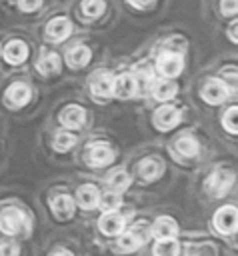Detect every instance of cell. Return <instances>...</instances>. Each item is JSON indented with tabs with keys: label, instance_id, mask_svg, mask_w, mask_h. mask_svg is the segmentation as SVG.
Wrapping results in <instances>:
<instances>
[{
	"label": "cell",
	"instance_id": "cb8c5ba5",
	"mask_svg": "<svg viewBox=\"0 0 238 256\" xmlns=\"http://www.w3.org/2000/svg\"><path fill=\"white\" fill-rule=\"evenodd\" d=\"M176 92H178V88L172 82H158L154 86V98L156 100H170L176 96Z\"/></svg>",
	"mask_w": 238,
	"mask_h": 256
},
{
	"label": "cell",
	"instance_id": "9c48e42d",
	"mask_svg": "<svg viewBox=\"0 0 238 256\" xmlns=\"http://www.w3.org/2000/svg\"><path fill=\"white\" fill-rule=\"evenodd\" d=\"M98 226H100V230H102L104 234H108V236H116V234H120L122 228H124V218H122L116 210H108V212L102 214Z\"/></svg>",
	"mask_w": 238,
	"mask_h": 256
},
{
	"label": "cell",
	"instance_id": "7402d4cb",
	"mask_svg": "<svg viewBox=\"0 0 238 256\" xmlns=\"http://www.w3.org/2000/svg\"><path fill=\"white\" fill-rule=\"evenodd\" d=\"M36 68H38L42 74H54V72H58V68H60V58H58V54H54V52L44 54V56L36 62Z\"/></svg>",
	"mask_w": 238,
	"mask_h": 256
},
{
	"label": "cell",
	"instance_id": "d4e9b609",
	"mask_svg": "<svg viewBox=\"0 0 238 256\" xmlns=\"http://www.w3.org/2000/svg\"><path fill=\"white\" fill-rule=\"evenodd\" d=\"M108 182H110V188L114 192H122V190H126L130 186V176L124 170H116V172H112V176L108 178Z\"/></svg>",
	"mask_w": 238,
	"mask_h": 256
},
{
	"label": "cell",
	"instance_id": "4316f807",
	"mask_svg": "<svg viewBox=\"0 0 238 256\" xmlns=\"http://www.w3.org/2000/svg\"><path fill=\"white\" fill-rule=\"evenodd\" d=\"M222 126H224L230 134H236V132H238V110H236V106L228 108V112H226V116H224V120H222Z\"/></svg>",
	"mask_w": 238,
	"mask_h": 256
},
{
	"label": "cell",
	"instance_id": "d6986e66",
	"mask_svg": "<svg viewBox=\"0 0 238 256\" xmlns=\"http://www.w3.org/2000/svg\"><path fill=\"white\" fill-rule=\"evenodd\" d=\"M52 212L56 214V218L60 220H66L72 216L74 212V200L68 196V194H60L52 200Z\"/></svg>",
	"mask_w": 238,
	"mask_h": 256
},
{
	"label": "cell",
	"instance_id": "836d02e7",
	"mask_svg": "<svg viewBox=\"0 0 238 256\" xmlns=\"http://www.w3.org/2000/svg\"><path fill=\"white\" fill-rule=\"evenodd\" d=\"M230 38H232V42L238 40V22H232V26H230Z\"/></svg>",
	"mask_w": 238,
	"mask_h": 256
},
{
	"label": "cell",
	"instance_id": "30bf717a",
	"mask_svg": "<svg viewBox=\"0 0 238 256\" xmlns=\"http://www.w3.org/2000/svg\"><path fill=\"white\" fill-rule=\"evenodd\" d=\"M4 98H6V102H8L10 106L20 108V106H24V104L30 100V88H28L26 84H22V82H16V84L8 86Z\"/></svg>",
	"mask_w": 238,
	"mask_h": 256
},
{
	"label": "cell",
	"instance_id": "603a6c76",
	"mask_svg": "<svg viewBox=\"0 0 238 256\" xmlns=\"http://www.w3.org/2000/svg\"><path fill=\"white\" fill-rule=\"evenodd\" d=\"M154 256H178V242L174 238H162L154 246Z\"/></svg>",
	"mask_w": 238,
	"mask_h": 256
},
{
	"label": "cell",
	"instance_id": "277c9868",
	"mask_svg": "<svg viewBox=\"0 0 238 256\" xmlns=\"http://www.w3.org/2000/svg\"><path fill=\"white\" fill-rule=\"evenodd\" d=\"M232 182H234V174H232L230 170H216V172L208 178L206 188H208V192L214 194V196H224V194L230 190Z\"/></svg>",
	"mask_w": 238,
	"mask_h": 256
},
{
	"label": "cell",
	"instance_id": "484cf974",
	"mask_svg": "<svg viewBox=\"0 0 238 256\" xmlns=\"http://www.w3.org/2000/svg\"><path fill=\"white\" fill-rule=\"evenodd\" d=\"M104 8H106V4L102 0H84V4H82L84 14L90 18H98L104 12Z\"/></svg>",
	"mask_w": 238,
	"mask_h": 256
},
{
	"label": "cell",
	"instance_id": "f1b7e54d",
	"mask_svg": "<svg viewBox=\"0 0 238 256\" xmlns=\"http://www.w3.org/2000/svg\"><path fill=\"white\" fill-rule=\"evenodd\" d=\"M98 204H102V208L108 212V210H116L118 206H120V196L118 194H106L104 198H102V202H98Z\"/></svg>",
	"mask_w": 238,
	"mask_h": 256
},
{
	"label": "cell",
	"instance_id": "ffe728a7",
	"mask_svg": "<svg viewBox=\"0 0 238 256\" xmlns=\"http://www.w3.org/2000/svg\"><path fill=\"white\" fill-rule=\"evenodd\" d=\"M90 56H92L90 48H86V46H74L72 50H68L66 62H68L72 68H82V66H86V64L90 62Z\"/></svg>",
	"mask_w": 238,
	"mask_h": 256
},
{
	"label": "cell",
	"instance_id": "2e32d148",
	"mask_svg": "<svg viewBox=\"0 0 238 256\" xmlns=\"http://www.w3.org/2000/svg\"><path fill=\"white\" fill-rule=\"evenodd\" d=\"M28 56V46L20 40H14V42H8L6 48H4V58L8 64H22Z\"/></svg>",
	"mask_w": 238,
	"mask_h": 256
},
{
	"label": "cell",
	"instance_id": "6da1fadb",
	"mask_svg": "<svg viewBox=\"0 0 238 256\" xmlns=\"http://www.w3.org/2000/svg\"><path fill=\"white\" fill-rule=\"evenodd\" d=\"M28 228H30V222H28V218H26V214L22 210H18V208H4L0 212V230L4 234L14 236V234H20V232H24Z\"/></svg>",
	"mask_w": 238,
	"mask_h": 256
},
{
	"label": "cell",
	"instance_id": "1f68e13d",
	"mask_svg": "<svg viewBox=\"0 0 238 256\" xmlns=\"http://www.w3.org/2000/svg\"><path fill=\"white\" fill-rule=\"evenodd\" d=\"M40 4H42V0H20V8L24 12H34L40 8Z\"/></svg>",
	"mask_w": 238,
	"mask_h": 256
},
{
	"label": "cell",
	"instance_id": "83f0119b",
	"mask_svg": "<svg viewBox=\"0 0 238 256\" xmlns=\"http://www.w3.org/2000/svg\"><path fill=\"white\" fill-rule=\"evenodd\" d=\"M74 142H76L74 134H70V132H58V134H56V138H54V148L64 152V150L72 148V146H74Z\"/></svg>",
	"mask_w": 238,
	"mask_h": 256
},
{
	"label": "cell",
	"instance_id": "e0dca14e",
	"mask_svg": "<svg viewBox=\"0 0 238 256\" xmlns=\"http://www.w3.org/2000/svg\"><path fill=\"white\" fill-rule=\"evenodd\" d=\"M134 88H136V80L130 74H122L116 80H112V92L118 98H130L134 94Z\"/></svg>",
	"mask_w": 238,
	"mask_h": 256
},
{
	"label": "cell",
	"instance_id": "f546056e",
	"mask_svg": "<svg viewBox=\"0 0 238 256\" xmlns=\"http://www.w3.org/2000/svg\"><path fill=\"white\" fill-rule=\"evenodd\" d=\"M0 256H18V246L12 242H2L0 244Z\"/></svg>",
	"mask_w": 238,
	"mask_h": 256
},
{
	"label": "cell",
	"instance_id": "ba28073f",
	"mask_svg": "<svg viewBox=\"0 0 238 256\" xmlns=\"http://www.w3.org/2000/svg\"><path fill=\"white\" fill-rule=\"evenodd\" d=\"M114 160V152L106 146V144H96V146H90L88 152H86V162L90 166H106Z\"/></svg>",
	"mask_w": 238,
	"mask_h": 256
},
{
	"label": "cell",
	"instance_id": "8fae6325",
	"mask_svg": "<svg viewBox=\"0 0 238 256\" xmlns=\"http://www.w3.org/2000/svg\"><path fill=\"white\" fill-rule=\"evenodd\" d=\"M162 172H164V162L158 160V158H146V160H142L140 166H138V174H140V178L146 180V182L156 180L158 176H162Z\"/></svg>",
	"mask_w": 238,
	"mask_h": 256
},
{
	"label": "cell",
	"instance_id": "3957f363",
	"mask_svg": "<svg viewBox=\"0 0 238 256\" xmlns=\"http://www.w3.org/2000/svg\"><path fill=\"white\" fill-rule=\"evenodd\" d=\"M238 224V210L234 206H222L214 214V228L222 234H232Z\"/></svg>",
	"mask_w": 238,
	"mask_h": 256
},
{
	"label": "cell",
	"instance_id": "4fadbf2b",
	"mask_svg": "<svg viewBox=\"0 0 238 256\" xmlns=\"http://www.w3.org/2000/svg\"><path fill=\"white\" fill-rule=\"evenodd\" d=\"M70 32H72V24H70V20H68V18H62V16H58V18L50 20V24H48V28H46V36H48V38H52L54 42L64 40Z\"/></svg>",
	"mask_w": 238,
	"mask_h": 256
},
{
	"label": "cell",
	"instance_id": "7a4b0ae2",
	"mask_svg": "<svg viewBox=\"0 0 238 256\" xmlns=\"http://www.w3.org/2000/svg\"><path fill=\"white\" fill-rule=\"evenodd\" d=\"M150 236V230L146 224H136L134 228H130L124 236H120L118 244H116V250L118 252H134L138 250Z\"/></svg>",
	"mask_w": 238,
	"mask_h": 256
},
{
	"label": "cell",
	"instance_id": "52a82bcc",
	"mask_svg": "<svg viewBox=\"0 0 238 256\" xmlns=\"http://www.w3.org/2000/svg\"><path fill=\"white\" fill-rule=\"evenodd\" d=\"M180 122V110L174 106H162L154 112V126L160 130H170Z\"/></svg>",
	"mask_w": 238,
	"mask_h": 256
},
{
	"label": "cell",
	"instance_id": "e575fe53",
	"mask_svg": "<svg viewBox=\"0 0 238 256\" xmlns=\"http://www.w3.org/2000/svg\"><path fill=\"white\" fill-rule=\"evenodd\" d=\"M52 256H72V252H68V250H58V252H54Z\"/></svg>",
	"mask_w": 238,
	"mask_h": 256
},
{
	"label": "cell",
	"instance_id": "4dcf8cb0",
	"mask_svg": "<svg viewBox=\"0 0 238 256\" xmlns=\"http://www.w3.org/2000/svg\"><path fill=\"white\" fill-rule=\"evenodd\" d=\"M222 14H234L238 10V0H222Z\"/></svg>",
	"mask_w": 238,
	"mask_h": 256
},
{
	"label": "cell",
	"instance_id": "9a60e30c",
	"mask_svg": "<svg viewBox=\"0 0 238 256\" xmlns=\"http://www.w3.org/2000/svg\"><path fill=\"white\" fill-rule=\"evenodd\" d=\"M150 232H152L158 240H162V238H174L176 232H178V224H176L172 218L162 216V218H158V220L152 224Z\"/></svg>",
	"mask_w": 238,
	"mask_h": 256
},
{
	"label": "cell",
	"instance_id": "ac0fdd59",
	"mask_svg": "<svg viewBox=\"0 0 238 256\" xmlns=\"http://www.w3.org/2000/svg\"><path fill=\"white\" fill-rule=\"evenodd\" d=\"M84 120H86V112L80 106H68L60 114V122L66 128H80L84 124Z\"/></svg>",
	"mask_w": 238,
	"mask_h": 256
},
{
	"label": "cell",
	"instance_id": "8992f818",
	"mask_svg": "<svg viewBox=\"0 0 238 256\" xmlns=\"http://www.w3.org/2000/svg\"><path fill=\"white\" fill-rule=\"evenodd\" d=\"M200 96L208 102V104H220L228 98V88L222 80H208L200 92Z\"/></svg>",
	"mask_w": 238,
	"mask_h": 256
},
{
	"label": "cell",
	"instance_id": "5b68a950",
	"mask_svg": "<svg viewBox=\"0 0 238 256\" xmlns=\"http://www.w3.org/2000/svg\"><path fill=\"white\" fill-rule=\"evenodd\" d=\"M156 68H158V72H160L162 76H166V78H174V76H178V74L182 72V68H184V60H182L180 54L166 52V54H162V56L158 58Z\"/></svg>",
	"mask_w": 238,
	"mask_h": 256
},
{
	"label": "cell",
	"instance_id": "44dd1931",
	"mask_svg": "<svg viewBox=\"0 0 238 256\" xmlns=\"http://www.w3.org/2000/svg\"><path fill=\"white\" fill-rule=\"evenodd\" d=\"M176 150H178L182 156H186V158H194V156L198 154V150H200V144H198V140L192 138V136H182V138H178V142H176Z\"/></svg>",
	"mask_w": 238,
	"mask_h": 256
},
{
	"label": "cell",
	"instance_id": "7c38bea8",
	"mask_svg": "<svg viewBox=\"0 0 238 256\" xmlns=\"http://www.w3.org/2000/svg\"><path fill=\"white\" fill-rule=\"evenodd\" d=\"M76 200H78V206H82L84 210H92V208H96L98 202H100V192H98L96 186L84 184V186L78 188Z\"/></svg>",
	"mask_w": 238,
	"mask_h": 256
},
{
	"label": "cell",
	"instance_id": "5bb4252c",
	"mask_svg": "<svg viewBox=\"0 0 238 256\" xmlns=\"http://www.w3.org/2000/svg\"><path fill=\"white\" fill-rule=\"evenodd\" d=\"M90 90H92V94H96L100 98H108L112 94V78L102 70L96 72L90 78Z\"/></svg>",
	"mask_w": 238,
	"mask_h": 256
},
{
	"label": "cell",
	"instance_id": "d6a6232c",
	"mask_svg": "<svg viewBox=\"0 0 238 256\" xmlns=\"http://www.w3.org/2000/svg\"><path fill=\"white\" fill-rule=\"evenodd\" d=\"M132 6H136V8H144V6H150L154 0H128Z\"/></svg>",
	"mask_w": 238,
	"mask_h": 256
}]
</instances>
